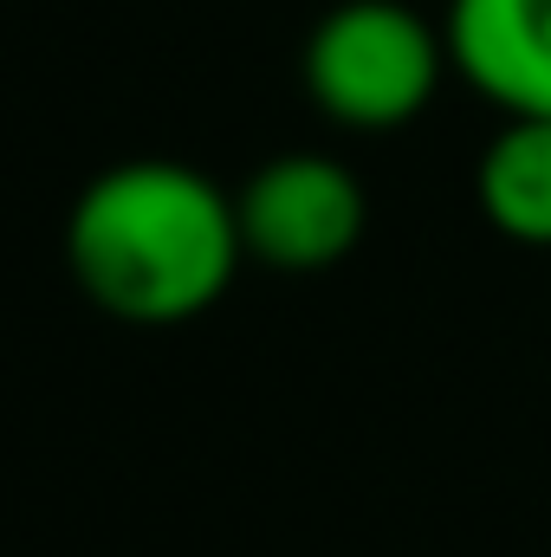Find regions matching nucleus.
Wrapping results in <instances>:
<instances>
[{
  "instance_id": "1",
  "label": "nucleus",
  "mask_w": 551,
  "mask_h": 557,
  "mask_svg": "<svg viewBox=\"0 0 551 557\" xmlns=\"http://www.w3.org/2000/svg\"><path fill=\"white\" fill-rule=\"evenodd\" d=\"M247 260L234 195L169 156H137L91 175L65 214V267L78 292L143 331H169L221 305Z\"/></svg>"
},
{
  "instance_id": "2",
  "label": "nucleus",
  "mask_w": 551,
  "mask_h": 557,
  "mask_svg": "<svg viewBox=\"0 0 551 557\" xmlns=\"http://www.w3.org/2000/svg\"><path fill=\"white\" fill-rule=\"evenodd\" d=\"M448 33L403 0H344L305 39V91L344 131H403L448 78Z\"/></svg>"
},
{
  "instance_id": "5",
  "label": "nucleus",
  "mask_w": 551,
  "mask_h": 557,
  "mask_svg": "<svg viewBox=\"0 0 551 557\" xmlns=\"http://www.w3.org/2000/svg\"><path fill=\"white\" fill-rule=\"evenodd\" d=\"M474 195L506 240L551 247V117H506L474 169Z\"/></svg>"
},
{
  "instance_id": "4",
  "label": "nucleus",
  "mask_w": 551,
  "mask_h": 557,
  "mask_svg": "<svg viewBox=\"0 0 551 557\" xmlns=\"http://www.w3.org/2000/svg\"><path fill=\"white\" fill-rule=\"evenodd\" d=\"M448 65L506 117H551V0H448Z\"/></svg>"
},
{
  "instance_id": "3",
  "label": "nucleus",
  "mask_w": 551,
  "mask_h": 557,
  "mask_svg": "<svg viewBox=\"0 0 551 557\" xmlns=\"http://www.w3.org/2000/svg\"><path fill=\"white\" fill-rule=\"evenodd\" d=\"M234 208H241L247 260L273 273H331L338 260L357 253L364 221H370L364 182L338 156H318V149L260 162L247 188L234 195Z\"/></svg>"
}]
</instances>
